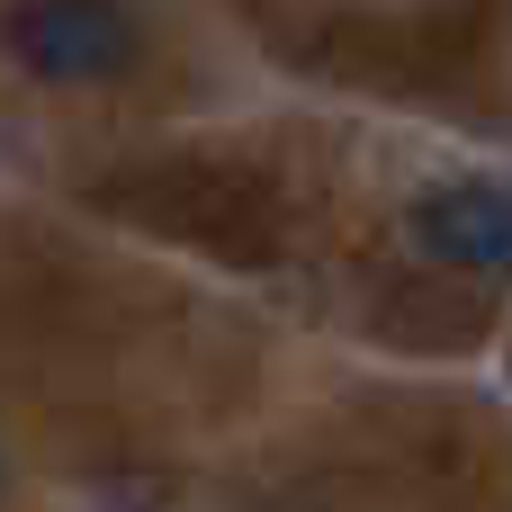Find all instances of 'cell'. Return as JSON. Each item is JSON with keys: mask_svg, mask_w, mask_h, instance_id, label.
<instances>
[{"mask_svg": "<svg viewBox=\"0 0 512 512\" xmlns=\"http://www.w3.org/2000/svg\"><path fill=\"white\" fill-rule=\"evenodd\" d=\"M9 54L36 81H117L144 54V27L126 0H18L9 9Z\"/></svg>", "mask_w": 512, "mask_h": 512, "instance_id": "1", "label": "cell"}, {"mask_svg": "<svg viewBox=\"0 0 512 512\" xmlns=\"http://www.w3.org/2000/svg\"><path fill=\"white\" fill-rule=\"evenodd\" d=\"M414 243L441 270L504 279L512 270V180H441L414 198Z\"/></svg>", "mask_w": 512, "mask_h": 512, "instance_id": "2", "label": "cell"}]
</instances>
